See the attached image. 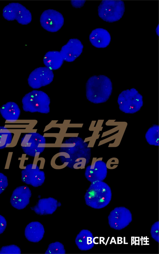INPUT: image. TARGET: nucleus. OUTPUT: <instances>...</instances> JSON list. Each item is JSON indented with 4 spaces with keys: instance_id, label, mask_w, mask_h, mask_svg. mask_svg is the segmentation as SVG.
<instances>
[{
    "instance_id": "1",
    "label": "nucleus",
    "mask_w": 159,
    "mask_h": 254,
    "mask_svg": "<svg viewBox=\"0 0 159 254\" xmlns=\"http://www.w3.org/2000/svg\"><path fill=\"white\" fill-rule=\"evenodd\" d=\"M59 152L68 155L67 167L71 169L84 167L91 159L90 148L88 143L79 137H71L65 140L61 145Z\"/></svg>"
},
{
    "instance_id": "2",
    "label": "nucleus",
    "mask_w": 159,
    "mask_h": 254,
    "mask_svg": "<svg viewBox=\"0 0 159 254\" xmlns=\"http://www.w3.org/2000/svg\"><path fill=\"white\" fill-rule=\"evenodd\" d=\"M112 91V85L110 79L104 75L92 76L86 83L87 98L94 104L107 101L111 96Z\"/></svg>"
},
{
    "instance_id": "3",
    "label": "nucleus",
    "mask_w": 159,
    "mask_h": 254,
    "mask_svg": "<svg viewBox=\"0 0 159 254\" xmlns=\"http://www.w3.org/2000/svg\"><path fill=\"white\" fill-rule=\"evenodd\" d=\"M91 183L84 196L86 204L95 209L106 207L110 203L112 198L110 187L103 181Z\"/></svg>"
},
{
    "instance_id": "4",
    "label": "nucleus",
    "mask_w": 159,
    "mask_h": 254,
    "mask_svg": "<svg viewBox=\"0 0 159 254\" xmlns=\"http://www.w3.org/2000/svg\"><path fill=\"white\" fill-rule=\"evenodd\" d=\"M22 103L25 112L47 114L50 111L49 97L41 91L34 90L26 94L23 97Z\"/></svg>"
},
{
    "instance_id": "5",
    "label": "nucleus",
    "mask_w": 159,
    "mask_h": 254,
    "mask_svg": "<svg viewBox=\"0 0 159 254\" xmlns=\"http://www.w3.org/2000/svg\"><path fill=\"white\" fill-rule=\"evenodd\" d=\"M117 101L119 109L126 114L137 112L143 104L142 95L134 88L122 91L119 95Z\"/></svg>"
},
{
    "instance_id": "6",
    "label": "nucleus",
    "mask_w": 159,
    "mask_h": 254,
    "mask_svg": "<svg viewBox=\"0 0 159 254\" xmlns=\"http://www.w3.org/2000/svg\"><path fill=\"white\" fill-rule=\"evenodd\" d=\"M125 10L121 0H102L98 7V15L103 20L113 22L120 20Z\"/></svg>"
},
{
    "instance_id": "7",
    "label": "nucleus",
    "mask_w": 159,
    "mask_h": 254,
    "mask_svg": "<svg viewBox=\"0 0 159 254\" xmlns=\"http://www.w3.org/2000/svg\"><path fill=\"white\" fill-rule=\"evenodd\" d=\"M46 145L45 138L40 133L33 132L25 134L21 139L20 145L24 153L35 157L44 150Z\"/></svg>"
},
{
    "instance_id": "8",
    "label": "nucleus",
    "mask_w": 159,
    "mask_h": 254,
    "mask_svg": "<svg viewBox=\"0 0 159 254\" xmlns=\"http://www.w3.org/2000/svg\"><path fill=\"white\" fill-rule=\"evenodd\" d=\"M3 17L8 21L16 20L22 25H27L32 20V15L25 7L19 3H9L2 10Z\"/></svg>"
},
{
    "instance_id": "9",
    "label": "nucleus",
    "mask_w": 159,
    "mask_h": 254,
    "mask_svg": "<svg viewBox=\"0 0 159 254\" xmlns=\"http://www.w3.org/2000/svg\"><path fill=\"white\" fill-rule=\"evenodd\" d=\"M109 225L111 228L115 230L122 229L131 222V213L124 207H117L110 213L108 217Z\"/></svg>"
},
{
    "instance_id": "10",
    "label": "nucleus",
    "mask_w": 159,
    "mask_h": 254,
    "mask_svg": "<svg viewBox=\"0 0 159 254\" xmlns=\"http://www.w3.org/2000/svg\"><path fill=\"white\" fill-rule=\"evenodd\" d=\"M40 21L43 28L51 32L58 31L64 23L62 15L58 11L53 9L44 11L40 16Z\"/></svg>"
},
{
    "instance_id": "11",
    "label": "nucleus",
    "mask_w": 159,
    "mask_h": 254,
    "mask_svg": "<svg viewBox=\"0 0 159 254\" xmlns=\"http://www.w3.org/2000/svg\"><path fill=\"white\" fill-rule=\"evenodd\" d=\"M54 74L46 67L38 68L33 71L28 78V84L33 89H38L50 84L53 81Z\"/></svg>"
},
{
    "instance_id": "12",
    "label": "nucleus",
    "mask_w": 159,
    "mask_h": 254,
    "mask_svg": "<svg viewBox=\"0 0 159 254\" xmlns=\"http://www.w3.org/2000/svg\"><path fill=\"white\" fill-rule=\"evenodd\" d=\"M21 174V180L23 182L35 187L42 185L45 179L44 172L34 164L27 165Z\"/></svg>"
},
{
    "instance_id": "13",
    "label": "nucleus",
    "mask_w": 159,
    "mask_h": 254,
    "mask_svg": "<svg viewBox=\"0 0 159 254\" xmlns=\"http://www.w3.org/2000/svg\"><path fill=\"white\" fill-rule=\"evenodd\" d=\"M107 173V169L106 163L102 160H98L86 167L84 175L87 180L92 183L103 181L106 177Z\"/></svg>"
},
{
    "instance_id": "14",
    "label": "nucleus",
    "mask_w": 159,
    "mask_h": 254,
    "mask_svg": "<svg viewBox=\"0 0 159 254\" xmlns=\"http://www.w3.org/2000/svg\"><path fill=\"white\" fill-rule=\"evenodd\" d=\"M31 196V191L28 186H19L13 192L10 198L11 204L17 209H23L29 203Z\"/></svg>"
},
{
    "instance_id": "15",
    "label": "nucleus",
    "mask_w": 159,
    "mask_h": 254,
    "mask_svg": "<svg viewBox=\"0 0 159 254\" xmlns=\"http://www.w3.org/2000/svg\"><path fill=\"white\" fill-rule=\"evenodd\" d=\"M83 47V45L79 40L71 39L62 47L60 52L64 60L71 62L81 55Z\"/></svg>"
},
{
    "instance_id": "16",
    "label": "nucleus",
    "mask_w": 159,
    "mask_h": 254,
    "mask_svg": "<svg viewBox=\"0 0 159 254\" xmlns=\"http://www.w3.org/2000/svg\"><path fill=\"white\" fill-rule=\"evenodd\" d=\"M58 206L57 200L49 197L40 199L35 206L30 208L37 214L44 215L52 214L56 210Z\"/></svg>"
},
{
    "instance_id": "17",
    "label": "nucleus",
    "mask_w": 159,
    "mask_h": 254,
    "mask_svg": "<svg viewBox=\"0 0 159 254\" xmlns=\"http://www.w3.org/2000/svg\"><path fill=\"white\" fill-rule=\"evenodd\" d=\"M89 39L94 47L98 48H104L109 45L111 37L107 30L98 28L92 31L89 35Z\"/></svg>"
},
{
    "instance_id": "18",
    "label": "nucleus",
    "mask_w": 159,
    "mask_h": 254,
    "mask_svg": "<svg viewBox=\"0 0 159 254\" xmlns=\"http://www.w3.org/2000/svg\"><path fill=\"white\" fill-rule=\"evenodd\" d=\"M45 233L43 225L38 221H33L29 223L25 230V235L29 241L37 243L43 238Z\"/></svg>"
},
{
    "instance_id": "19",
    "label": "nucleus",
    "mask_w": 159,
    "mask_h": 254,
    "mask_svg": "<svg viewBox=\"0 0 159 254\" xmlns=\"http://www.w3.org/2000/svg\"><path fill=\"white\" fill-rule=\"evenodd\" d=\"M20 113L18 105L14 102H8L0 108V113L2 118L10 123L16 121L20 116Z\"/></svg>"
},
{
    "instance_id": "20",
    "label": "nucleus",
    "mask_w": 159,
    "mask_h": 254,
    "mask_svg": "<svg viewBox=\"0 0 159 254\" xmlns=\"http://www.w3.org/2000/svg\"><path fill=\"white\" fill-rule=\"evenodd\" d=\"M75 243L80 250H88L94 246V237L92 233L89 230L82 229L77 235Z\"/></svg>"
},
{
    "instance_id": "21",
    "label": "nucleus",
    "mask_w": 159,
    "mask_h": 254,
    "mask_svg": "<svg viewBox=\"0 0 159 254\" xmlns=\"http://www.w3.org/2000/svg\"><path fill=\"white\" fill-rule=\"evenodd\" d=\"M64 61L60 51H55L48 52L43 58L44 64L46 67L51 70L59 69Z\"/></svg>"
},
{
    "instance_id": "22",
    "label": "nucleus",
    "mask_w": 159,
    "mask_h": 254,
    "mask_svg": "<svg viewBox=\"0 0 159 254\" xmlns=\"http://www.w3.org/2000/svg\"><path fill=\"white\" fill-rule=\"evenodd\" d=\"M159 127L157 125H154L148 130L145 135L147 142L150 145L159 146Z\"/></svg>"
},
{
    "instance_id": "23",
    "label": "nucleus",
    "mask_w": 159,
    "mask_h": 254,
    "mask_svg": "<svg viewBox=\"0 0 159 254\" xmlns=\"http://www.w3.org/2000/svg\"><path fill=\"white\" fill-rule=\"evenodd\" d=\"M12 139V135L10 131L5 126H0V149L9 145Z\"/></svg>"
},
{
    "instance_id": "24",
    "label": "nucleus",
    "mask_w": 159,
    "mask_h": 254,
    "mask_svg": "<svg viewBox=\"0 0 159 254\" xmlns=\"http://www.w3.org/2000/svg\"><path fill=\"white\" fill-rule=\"evenodd\" d=\"M66 253L64 245L59 242H56L50 243L45 254H64Z\"/></svg>"
},
{
    "instance_id": "25",
    "label": "nucleus",
    "mask_w": 159,
    "mask_h": 254,
    "mask_svg": "<svg viewBox=\"0 0 159 254\" xmlns=\"http://www.w3.org/2000/svg\"><path fill=\"white\" fill-rule=\"evenodd\" d=\"M20 248L15 245L4 246L0 250V254H20Z\"/></svg>"
},
{
    "instance_id": "26",
    "label": "nucleus",
    "mask_w": 159,
    "mask_h": 254,
    "mask_svg": "<svg viewBox=\"0 0 159 254\" xmlns=\"http://www.w3.org/2000/svg\"><path fill=\"white\" fill-rule=\"evenodd\" d=\"M150 233L152 237L156 241L159 242V221H157L152 226Z\"/></svg>"
},
{
    "instance_id": "27",
    "label": "nucleus",
    "mask_w": 159,
    "mask_h": 254,
    "mask_svg": "<svg viewBox=\"0 0 159 254\" xmlns=\"http://www.w3.org/2000/svg\"><path fill=\"white\" fill-rule=\"evenodd\" d=\"M8 185L7 177L2 173L0 172V194L3 192Z\"/></svg>"
},
{
    "instance_id": "28",
    "label": "nucleus",
    "mask_w": 159,
    "mask_h": 254,
    "mask_svg": "<svg viewBox=\"0 0 159 254\" xmlns=\"http://www.w3.org/2000/svg\"><path fill=\"white\" fill-rule=\"evenodd\" d=\"M7 223L5 218L0 215V234L2 233L7 226Z\"/></svg>"
},
{
    "instance_id": "29",
    "label": "nucleus",
    "mask_w": 159,
    "mask_h": 254,
    "mask_svg": "<svg viewBox=\"0 0 159 254\" xmlns=\"http://www.w3.org/2000/svg\"><path fill=\"white\" fill-rule=\"evenodd\" d=\"M70 2L73 7L76 8H80L83 6L86 1L71 0Z\"/></svg>"
}]
</instances>
